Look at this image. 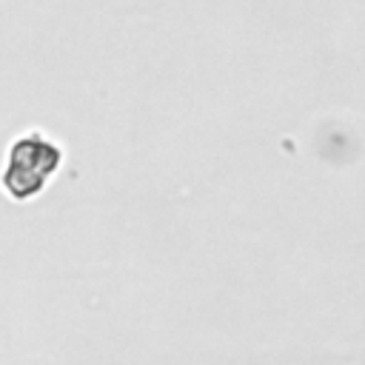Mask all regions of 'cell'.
Masks as SVG:
<instances>
[{"mask_svg": "<svg viewBox=\"0 0 365 365\" xmlns=\"http://www.w3.org/2000/svg\"><path fill=\"white\" fill-rule=\"evenodd\" d=\"M6 160L17 163V165H23V168H29V171H34V174H40L51 182L57 177V171L63 168V163H66V151L46 131L29 128V131H20L9 143Z\"/></svg>", "mask_w": 365, "mask_h": 365, "instance_id": "cell-1", "label": "cell"}, {"mask_svg": "<svg viewBox=\"0 0 365 365\" xmlns=\"http://www.w3.org/2000/svg\"><path fill=\"white\" fill-rule=\"evenodd\" d=\"M0 188H3V194L9 200L29 202V200L40 197L48 188V180L40 177V174H34V171H29V168H23V165H17V163H9L6 160V165L0 171Z\"/></svg>", "mask_w": 365, "mask_h": 365, "instance_id": "cell-2", "label": "cell"}]
</instances>
